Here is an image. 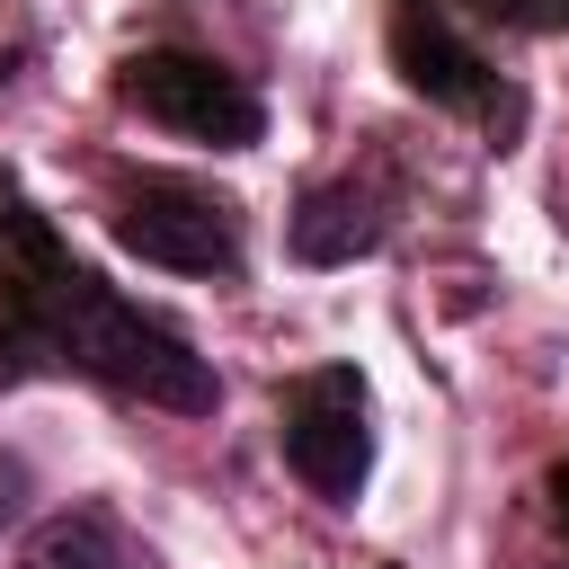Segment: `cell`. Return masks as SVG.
Returning a JSON list of instances; mask_svg holds the SVG:
<instances>
[{
	"label": "cell",
	"mask_w": 569,
	"mask_h": 569,
	"mask_svg": "<svg viewBox=\"0 0 569 569\" xmlns=\"http://www.w3.org/2000/svg\"><path fill=\"white\" fill-rule=\"evenodd\" d=\"M18 569H124V542L98 507H62L18 542Z\"/></svg>",
	"instance_id": "cell-7"
},
{
	"label": "cell",
	"mask_w": 569,
	"mask_h": 569,
	"mask_svg": "<svg viewBox=\"0 0 569 569\" xmlns=\"http://www.w3.org/2000/svg\"><path fill=\"white\" fill-rule=\"evenodd\" d=\"M391 62H400V80H409L418 98L480 116L498 142L516 133V98H507V89H498V71H489V62L445 27V9H436V0H400V9H391Z\"/></svg>",
	"instance_id": "cell-5"
},
{
	"label": "cell",
	"mask_w": 569,
	"mask_h": 569,
	"mask_svg": "<svg viewBox=\"0 0 569 569\" xmlns=\"http://www.w3.org/2000/svg\"><path fill=\"white\" fill-rule=\"evenodd\" d=\"M116 240L151 267H178V276H240V213L187 178H142L116 204Z\"/></svg>",
	"instance_id": "cell-4"
},
{
	"label": "cell",
	"mask_w": 569,
	"mask_h": 569,
	"mask_svg": "<svg viewBox=\"0 0 569 569\" xmlns=\"http://www.w3.org/2000/svg\"><path fill=\"white\" fill-rule=\"evenodd\" d=\"M0 276H9V302H18V329H27L36 356L80 365V373H98V382H116V391H133V400H151V409H187V418H204V409L222 400L213 365H204L178 329H160V320H142L133 302H116V293L18 204L9 178H0Z\"/></svg>",
	"instance_id": "cell-1"
},
{
	"label": "cell",
	"mask_w": 569,
	"mask_h": 569,
	"mask_svg": "<svg viewBox=\"0 0 569 569\" xmlns=\"http://www.w3.org/2000/svg\"><path fill=\"white\" fill-rule=\"evenodd\" d=\"M551 498H560V525H569V471H560V480H551Z\"/></svg>",
	"instance_id": "cell-10"
},
{
	"label": "cell",
	"mask_w": 569,
	"mask_h": 569,
	"mask_svg": "<svg viewBox=\"0 0 569 569\" xmlns=\"http://www.w3.org/2000/svg\"><path fill=\"white\" fill-rule=\"evenodd\" d=\"M116 98H124L133 116L187 133V142H213V151H249V142L267 133L258 89H249L240 71H222L213 53H133L124 80H116Z\"/></svg>",
	"instance_id": "cell-2"
},
{
	"label": "cell",
	"mask_w": 569,
	"mask_h": 569,
	"mask_svg": "<svg viewBox=\"0 0 569 569\" xmlns=\"http://www.w3.org/2000/svg\"><path fill=\"white\" fill-rule=\"evenodd\" d=\"M498 27H569V0H471Z\"/></svg>",
	"instance_id": "cell-8"
},
{
	"label": "cell",
	"mask_w": 569,
	"mask_h": 569,
	"mask_svg": "<svg viewBox=\"0 0 569 569\" xmlns=\"http://www.w3.org/2000/svg\"><path fill=\"white\" fill-rule=\"evenodd\" d=\"M18 516H27V462H18V453H0V533H9Z\"/></svg>",
	"instance_id": "cell-9"
},
{
	"label": "cell",
	"mask_w": 569,
	"mask_h": 569,
	"mask_svg": "<svg viewBox=\"0 0 569 569\" xmlns=\"http://www.w3.org/2000/svg\"><path fill=\"white\" fill-rule=\"evenodd\" d=\"M276 436L284 462L302 471V489H320L329 507H356L365 471H373V427H365V382L356 365H320L276 400Z\"/></svg>",
	"instance_id": "cell-3"
},
{
	"label": "cell",
	"mask_w": 569,
	"mask_h": 569,
	"mask_svg": "<svg viewBox=\"0 0 569 569\" xmlns=\"http://www.w3.org/2000/svg\"><path fill=\"white\" fill-rule=\"evenodd\" d=\"M0 373H18V365H9V356H0Z\"/></svg>",
	"instance_id": "cell-11"
},
{
	"label": "cell",
	"mask_w": 569,
	"mask_h": 569,
	"mask_svg": "<svg viewBox=\"0 0 569 569\" xmlns=\"http://www.w3.org/2000/svg\"><path fill=\"white\" fill-rule=\"evenodd\" d=\"M284 240H293L302 267H347V258H365V249L382 240V213H373L365 187H311V196L293 204Z\"/></svg>",
	"instance_id": "cell-6"
}]
</instances>
